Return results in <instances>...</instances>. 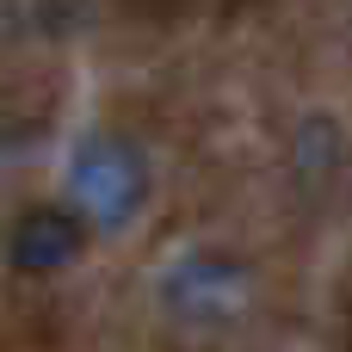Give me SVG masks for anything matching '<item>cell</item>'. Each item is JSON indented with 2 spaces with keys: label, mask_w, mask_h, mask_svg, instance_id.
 <instances>
[{
  "label": "cell",
  "mask_w": 352,
  "mask_h": 352,
  "mask_svg": "<svg viewBox=\"0 0 352 352\" xmlns=\"http://www.w3.org/2000/svg\"><path fill=\"white\" fill-rule=\"evenodd\" d=\"M80 248H87V217H80V210H62V204L25 210V217L12 223V235H6L12 272H31V278L62 272L68 260H80Z\"/></svg>",
  "instance_id": "7a4b0ae2"
},
{
  "label": "cell",
  "mask_w": 352,
  "mask_h": 352,
  "mask_svg": "<svg viewBox=\"0 0 352 352\" xmlns=\"http://www.w3.org/2000/svg\"><path fill=\"white\" fill-rule=\"evenodd\" d=\"M74 204L87 217H99L105 229H124L148 192V173H142V155L118 136H87L80 155H74Z\"/></svg>",
  "instance_id": "6da1fadb"
}]
</instances>
